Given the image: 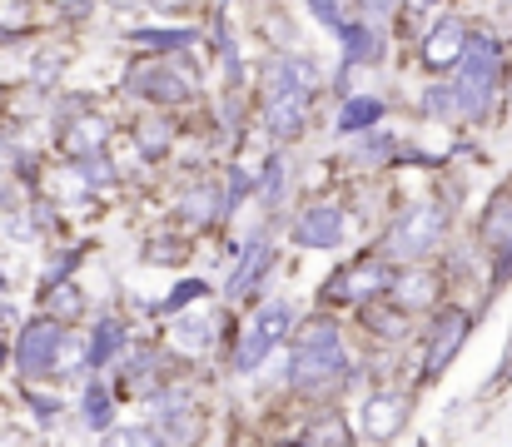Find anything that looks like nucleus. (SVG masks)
Returning a JSON list of instances; mask_svg holds the SVG:
<instances>
[{
	"label": "nucleus",
	"instance_id": "nucleus-34",
	"mask_svg": "<svg viewBox=\"0 0 512 447\" xmlns=\"http://www.w3.org/2000/svg\"><path fill=\"white\" fill-rule=\"evenodd\" d=\"M388 140H363V145H358V159H363V164H383V159H388Z\"/></svg>",
	"mask_w": 512,
	"mask_h": 447
},
{
	"label": "nucleus",
	"instance_id": "nucleus-11",
	"mask_svg": "<svg viewBox=\"0 0 512 447\" xmlns=\"http://www.w3.org/2000/svg\"><path fill=\"white\" fill-rule=\"evenodd\" d=\"M468 40H473V35H468V25H463V20H443V25L428 35L423 60H428V65H438V70H443V65H458V60H463V50H468Z\"/></svg>",
	"mask_w": 512,
	"mask_h": 447
},
{
	"label": "nucleus",
	"instance_id": "nucleus-1",
	"mask_svg": "<svg viewBox=\"0 0 512 447\" xmlns=\"http://www.w3.org/2000/svg\"><path fill=\"white\" fill-rule=\"evenodd\" d=\"M498 75H503V50L498 40L488 35H473L463 60H458V75H453V90H458V105L468 120H483L493 95H498Z\"/></svg>",
	"mask_w": 512,
	"mask_h": 447
},
{
	"label": "nucleus",
	"instance_id": "nucleus-14",
	"mask_svg": "<svg viewBox=\"0 0 512 447\" xmlns=\"http://www.w3.org/2000/svg\"><path fill=\"white\" fill-rule=\"evenodd\" d=\"M483 239H488L493 254H508L512 249V194H498V199H493V209H488V219H483Z\"/></svg>",
	"mask_w": 512,
	"mask_h": 447
},
{
	"label": "nucleus",
	"instance_id": "nucleus-21",
	"mask_svg": "<svg viewBox=\"0 0 512 447\" xmlns=\"http://www.w3.org/2000/svg\"><path fill=\"white\" fill-rule=\"evenodd\" d=\"M100 145H105V125H100V120H80L75 135H70V149H75L80 159H90V149L100 154Z\"/></svg>",
	"mask_w": 512,
	"mask_h": 447
},
{
	"label": "nucleus",
	"instance_id": "nucleus-29",
	"mask_svg": "<svg viewBox=\"0 0 512 447\" xmlns=\"http://www.w3.org/2000/svg\"><path fill=\"white\" fill-rule=\"evenodd\" d=\"M284 174H289L284 159H269V164H264V199H269V204H279V194H284Z\"/></svg>",
	"mask_w": 512,
	"mask_h": 447
},
{
	"label": "nucleus",
	"instance_id": "nucleus-36",
	"mask_svg": "<svg viewBox=\"0 0 512 447\" xmlns=\"http://www.w3.org/2000/svg\"><path fill=\"white\" fill-rule=\"evenodd\" d=\"M363 5H368V10H373V15H383V10H388V5H393V0H363Z\"/></svg>",
	"mask_w": 512,
	"mask_h": 447
},
{
	"label": "nucleus",
	"instance_id": "nucleus-15",
	"mask_svg": "<svg viewBox=\"0 0 512 447\" xmlns=\"http://www.w3.org/2000/svg\"><path fill=\"white\" fill-rule=\"evenodd\" d=\"M378 120H383V100H373V95H358V100H348L339 110L343 135H363V130H373Z\"/></svg>",
	"mask_w": 512,
	"mask_h": 447
},
{
	"label": "nucleus",
	"instance_id": "nucleus-8",
	"mask_svg": "<svg viewBox=\"0 0 512 447\" xmlns=\"http://www.w3.org/2000/svg\"><path fill=\"white\" fill-rule=\"evenodd\" d=\"M125 85H130L135 95H150V100H184V95H189V75L170 70L165 60H145V65H135Z\"/></svg>",
	"mask_w": 512,
	"mask_h": 447
},
{
	"label": "nucleus",
	"instance_id": "nucleus-31",
	"mask_svg": "<svg viewBox=\"0 0 512 447\" xmlns=\"http://www.w3.org/2000/svg\"><path fill=\"white\" fill-rule=\"evenodd\" d=\"M309 10H314V15H319L329 30H339V35L348 30V20L339 15V0H309Z\"/></svg>",
	"mask_w": 512,
	"mask_h": 447
},
{
	"label": "nucleus",
	"instance_id": "nucleus-37",
	"mask_svg": "<svg viewBox=\"0 0 512 447\" xmlns=\"http://www.w3.org/2000/svg\"><path fill=\"white\" fill-rule=\"evenodd\" d=\"M160 5H179V10H184V5H189V0H160Z\"/></svg>",
	"mask_w": 512,
	"mask_h": 447
},
{
	"label": "nucleus",
	"instance_id": "nucleus-10",
	"mask_svg": "<svg viewBox=\"0 0 512 447\" xmlns=\"http://www.w3.org/2000/svg\"><path fill=\"white\" fill-rule=\"evenodd\" d=\"M463 338H468V313H458V308H448L443 318H438V333H433V348H428V378H438L443 368H448V358L463 348Z\"/></svg>",
	"mask_w": 512,
	"mask_h": 447
},
{
	"label": "nucleus",
	"instance_id": "nucleus-32",
	"mask_svg": "<svg viewBox=\"0 0 512 447\" xmlns=\"http://www.w3.org/2000/svg\"><path fill=\"white\" fill-rule=\"evenodd\" d=\"M140 149H145V154H165V149H170L165 125H140Z\"/></svg>",
	"mask_w": 512,
	"mask_h": 447
},
{
	"label": "nucleus",
	"instance_id": "nucleus-19",
	"mask_svg": "<svg viewBox=\"0 0 512 447\" xmlns=\"http://www.w3.org/2000/svg\"><path fill=\"white\" fill-rule=\"evenodd\" d=\"M194 30H135V45H155V50H184L194 45Z\"/></svg>",
	"mask_w": 512,
	"mask_h": 447
},
{
	"label": "nucleus",
	"instance_id": "nucleus-12",
	"mask_svg": "<svg viewBox=\"0 0 512 447\" xmlns=\"http://www.w3.org/2000/svg\"><path fill=\"white\" fill-rule=\"evenodd\" d=\"M269 264H274V249H269L264 239H254V244H249V254L239 259L234 279H229V294H234V298H244L249 289H259V279L269 274Z\"/></svg>",
	"mask_w": 512,
	"mask_h": 447
},
{
	"label": "nucleus",
	"instance_id": "nucleus-30",
	"mask_svg": "<svg viewBox=\"0 0 512 447\" xmlns=\"http://www.w3.org/2000/svg\"><path fill=\"white\" fill-rule=\"evenodd\" d=\"M199 294H204V284H199V279H184V284H179V289H174V294L165 298L160 308H165V313H179L184 303H194V298H199Z\"/></svg>",
	"mask_w": 512,
	"mask_h": 447
},
{
	"label": "nucleus",
	"instance_id": "nucleus-3",
	"mask_svg": "<svg viewBox=\"0 0 512 447\" xmlns=\"http://www.w3.org/2000/svg\"><path fill=\"white\" fill-rule=\"evenodd\" d=\"M443 234H448V209L418 204V209H408V214L388 229V254H393V259H423L428 249H438Z\"/></svg>",
	"mask_w": 512,
	"mask_h": 447
},
{
	"label": "nucleus",
	"instance_id": "nucleus-17",
	"mask_svg": "<svg viewBox=\"0 0 512 447\" xmlns=\"http://www.w3.org/2000/svg\"><path fill=\"white\" fill-rule=\"evenodd\" d=\"M174 338H179L184 348H209V343H214V318H209V313H184V318L174 323Z\"/></svg>",
	"mask_w": 512,
	"mask_h": 447
},
{
	"label": "nucleus",
	"instance_id": "nucleus-4",
	"mask_svg": "<svg viewBox=\"0 0 512 447\" xmlns=\"http://www.w3.org/2000/svg\"><path fill=\"white\" fill-rule=\"evenodd\" d=\"M289 323H294V308H289V303H264L259 318H254V328H249L244 343H239V373H254V368L289 338Z\"/></svg>",
	"mask_w": 512,
	"mask_h": 447
},
{
	"label": "nucleus",
	"instance_id": "nucleus-22",
	"mask_svg": "<svg viewBox=\"0 0 512 447\" xmlns=\"http://www.w3.org/2000/svg\"><path fill=\"white\" fill-rule=\"evenodd\" d=\"M433 298V279L428 274H408V279H398V303L403 308H423Z\"/></svg>",
	"mask_w": 512,
	"mask_h": 447
},
{
	"label": "nucleus",
	"instance_id": "nucleus-23",
	"mask_svg": "<svg viewBox=\"0 0 512 447\" xmlns=\"http://www.w3.org/2000/svg\"><path fill=\"white\" fill-rule=\"evenodd\" d=\"M304 447H348V433H343V418H319L309 428V443Z\"/></svg>",
	"mask_w": 512,
	"mask_h": 447
},
{
	"label": "nucleus",
	"instance_id": "nucleus-35",
	"mask_svg": "<svg viewBox=\"0 0 512 447\" xmlns=\"http://www.w3.org/2000/svg\"><path fill=\"white\" fill-rule=\"evenodd\" d=\"M55 408H60L55 398H35V413H40V418H55Z\"/></svg>",
	"mask_w": 512,
	"mask_h": 447
},
{
	"label": "nucleus",
	"instance_id": "nucleus-20",
	"mask_svg": "<svg viewBox=\"0 0 512 447\" xmlns=\"http://www.w3.org/2000/svg\"><path fill=\"white\" fill-rule=\"evenodd\" d=\"M80 368H90V343L65 338V343H60V353H55V373H80Z\"/></svg>",
	"mask_w": 512,
	"mask_h": 447
},
{
	"label": "nucleus",
	"instance_id": "nucleus-24",
	"mask_svg": "<svg viewBox=\"0 0 512 447\" xmlns=\"http://www.w3.org/2000/svg\"><path fill=\"white\" fill-rule=\"evenodd\" d=\"M423 105H428V115H438V120H453V115H463V105H458V90H453V85H433Z\"/></svg>",
	"mask_w": 512,
	"mask_h": 447
},
{
	"label": "nucleus",
	"instance_id": "nucleus-25",
	"mask_svg": "<svg viewBox=\"0 0 512 447\" xmlns=\"http://www.w3.org/2000/svg\"><path fill=\"white\" fill-rule=\"evenodd\" d=\"M80 413H85V423H90V428H105V423H110V393H105L100 383H90V388H85V408H80Z\"/></svg>",
	"mask_w": 512,
	"mask_h": 447
},
{
	"label": "nucleus",
	"instance_id": "nucleus-6",
	"mask_svg": "<svg viewBox=\"0 0 512 447\" xmlns=\"http://www.w3.org/2000/svg\"><path fill=\"white\" fill-rule=\"evenodd\" d=\"M60 343H65V333H60L55 323H35V328H25V333H20V343H15V363H20V373H25V378L50 373V368H55Z\"/></svg>",
	"mask_w": 512,
	"mask_h": 447
},
{
	"label": "nucleus",
	"instance_id": "nucleus-38",
	"mask_svg": "<svg viewBox=\"0 0 512 447\" xmlns=\"http://www.w3.org/2000/svg\"><path fill=\"white\" fill-rule=\"evenodd\" d=\"M115 5H120V10H125V5H135V0H115Z\"/></svg>",
	"mask_w": 512,
	"mask_h": 447
},
{
	"label": "nucleus",
	"instance_id": "nucleus-33",
	"mask_svg": "<svg viewBox=\"0 0 512 447\" xmlns=\"http://www.w3.org/2000/svg\"><path fill=\"white\" fill-rule=\"evenodd\" d=\"M75 174H80L85 184H110V164H105L100 154H95V159H80V169H75Z\"/></svg>",
	"mask_w": 512,
	"mask_h": 447
},
{
	"label": "nucleus",
	"instance_id": "nucleus-16",
	"mask_svg": "<svg viewBox=\"0 0 512 447\" xmlns=\"http://www.w3.org/2000/svg\"><path fill=\"white\" fill-rule=\"evenodd\" d=\"M378 55H383V40H378L368 25H353V20H348V30H343V60H348V65H373Z\"/></svg>",
	"mask_w": 512,
	"mask_h": 447
},
{
	"label": "nucleus",
	"instance_id": "nucleus-5",
	"mask_svg": "<svg viewBox=\"0 0 512 447\" xmlns=\"http://www.w3.org/2000/svg\"><path fill=\"white\" fill-rule=\"evenodd\" d=\"M408 413H413V403L403 398V393H373L368 403H363V438L368 443H388V438H398L403 433V423H408Z\"/></svg>",
	"mask_w": 512,
	"mask_h": 447
},
{
	"label": "nucleus",
	"instance_id": "nucleus-13",
	"mask_svg": "<svg viewBox=\"0 0 512 447\" xmlns=\"http://www.w3.org/2000/svg\"><path fill=\"white\" fill-rule=\"evenodd\" d=\"M264 125H269V135H299V130H304V100H294V95H269Z\"/></svg>",
	"mask_w": 512,
	"mask_h": 447
},
{
	"label": "nucleus",
	"instance_id": "nucleus-27",
	"mask_svg": "<svg viewBox=\"0 0 512 447\" xmlns=\"http://www.w3.org/2000/svg\"><path fill=\"white\" fill-rule=\"evenodd\" d=\"M184 214L189 219H214L219 214V194L214 189H189L184 194Z\"/></svg>",
	"mask_w": 512,
	"mask_h": 447
},
{
	"label": "nucleus",
	"instance_id": "nucleus-26",
	"mask_svg": "<svg viewBox=\"0 0 512 447\" xmlns=\"http://www.w3.org/2000/svg\"><path fill=\"white\" fill-rule=\"evenodd\" d=\"M105 447H165V438L155 433V428H115Z\"/></svg>",
	"mask_w": 512,
	"mask_h": 447
},
{
	"label": "nucleus",
	"instance_id": "nucleus-7",
	"mask_svg": "<svg viewBox=\"0 0 512 447\" xmlns=\"http://www.w3.org/2000/svg\"><path fill=\"white\" fill-rule=\"evenodd\" d=\"M343 239V209L339 204H309L294 224V244L304 249H339Z\"/></svg>",
	"mask_w": 512,
	"mask_h": 447
},
{
	"label": "nucleus",
	"instance_id": "nucleus-2",
	"mask_svg": "<svg viewBox=\"0 0 512 447\" xmlns=\"http://www.w3.org/2000/svg\"><path fill=\"white\" fill-rule=\"evenodd\" d=\"M343 343H339V328L329 323V318H319V323H309L299 338H294V363H289V378L299 383V388H309V383H329V378H339L343 373Z\"/></svg>",
	"mask_w": 512,
	"mask_h": 447
},
{
	"label": "nucleus",
	"instance_id": "nucleus-28",
	"mask_svg": "<svg viewBox=\"0 0 512 447\" xmlns=\"http://www.w3.org/2000/svg\"><path fill=\"white\" fill-rule=\"evenodd\" d=\"M50 318H80V294H75V284H55V289H50Z\"/></svg>",
	"mask_w": 512,
	"mask_h": 447
},
{
	"label": "nucleus",
	"instance_id": "nucleus-18",
	"mask_svg": "<svg viewBox=\"0 0 512 447\" xmlns=\"http://www.w3.org/2000/svg\"><path fill=\"white\" fill-rule=\"evenodd\" d=\"M120 343H125V328H120V323H110V318H105V323H95V338H90V368H100Z\"/></svg>",
	"mask_w": 512,
	"mask_h": 447
},
{
	"label": "nucleus",
	"instance_id": "nucleus-9",
	"mask_svg": "<svg viewBox=\"0 0 512 447\" xmlns=\"http://www.w3.org/2000/svg\"><path fill=\"white\" fill-rule=\"evenodd\" d=\"M314 90H319V70H314L304 55H289V60H274V65H269V95L309 100Z\"/></svg>",
	"mask_w": 512,
	"mask_h": 447
}]
</instances>
